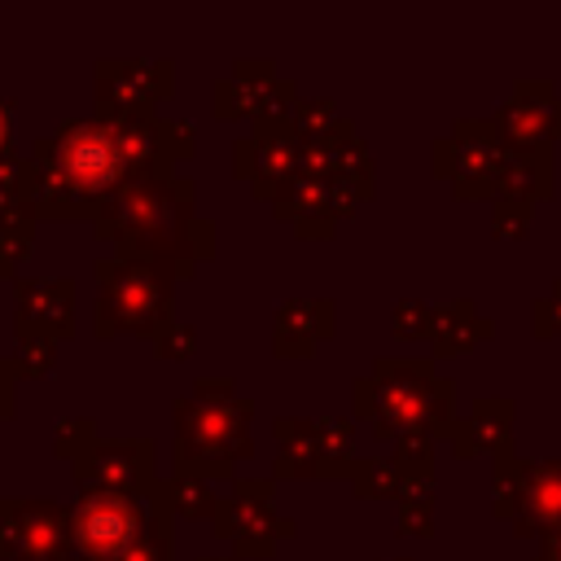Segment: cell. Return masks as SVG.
I'll return each mask as SVG.
<instances>
[{
  "label": "cell",
  "mask_w": 561,
  "mask_h": 561,
  "mask_svg": "<svg viewBox=\"0 0 561 561\" xmlns=\"http://www.w3.org/2000/svg\"><path fill=\"white\" fill-rule=\"evenodd\" d=\"M162 123L153 127L145 114L105 110L92 123H66L35 149V206L57 215H79L83 202L123 184V175L140 171L158 149Z\"/></svg>",
  "instance_id": "1"
},
{
  "label": "cell",
  "mask_w": 561,
  "mask_h": 561,
  "mask_svg": "<svg viewBox=\"0 0 561 561\" xmlns=\"http://www.w3.org/2000/svg\"><path fill=\"white\" fill-rule=\"evenodd\" d=\"M162 522L145 508L140 495L127 491H79L70 508L75 561H131L149 539H158Z\"/></svg>",
  "instance_id": "2"
},
{
  "label": "cell",
  "mask_w": 561,
  "mask_h": 561,
  "mask_svg": "<svg viewBox=\"0 0 561 561\" xmlns=\"http://www.w3.org/2000/svg\"><path fill=\"white\" fill-rule=\"evenodd\" d=\"M359 412L373 416V430L377 434H416L421 421L434 412V403L447 408V381H434L430 377V364L421 359H381L377 364V377L373 381H359V394H355ZM425 434V430H421Z\"/></svg>",
  "instance_id": "3"
},
{
  "label": "cell",
  "mask_w": 561,
  "mask_h": 561,
  "mask_svg": "<svg viewBox=\"0 0 561 561\" xmlns=\"http://www.w3.org/2000/svg\"><path fill=\"white\" fill-rule=\"evenodd\" d=\"M245 416L250 403L232 399L224 381H202L197 399L180 403V460L202 456V469H228V460L250 451Z\"/></svg>",
  "instance_id": "4"
},
{
  "label": "cell",
  "mask_w": 561,
  "mask_h": 561,
  "mask_svg": "<svg viewBox=\"0 0 561 561\" xmlns=\"http://www.w3.org/2000/svg\"><path fill=\"white\" fill-rule=\"evenodd\" d=\"M96 272H101V333H114V329L149 333L162 324L171 307L167 267L149 259H110Z\"/></svg>",
  "instance_id": "5"
},
{
  "label": "cell",
  "mask_w": 561,
  "mask_h": 561,
  "mask_svg": "<svg viewBox=\"0 0 561 561\" xmlns=\"http://www.w3.org/2000/svg\"><path fill=\"white\" fill-rule=\"evenodd\" d=\"M0 552L9 561H75L70 513L39 500H0Z\"/></svg>",
  "instance_id": "6"
},
{
  "label": "cell",
  "mask_w": 561,
  "mask_h": 561,
  "mask_svg": "<svg viewBox=\"0 0 561 561\" xmlns=\"http://www.w3.org/2000/svg\"><path fill=\"white\" fill-rule=\"evenodd\" d=\"M149 443H101V447H83L75 456L79 465V482L83 491H127L140 495L153 482V460H149Z\"/></svg>",
  "instance_id": "7"
},
{
  "label": "cell",
  "mask_w": 561,
  "mask_h": 561,
  "mask_svg": "<svg viewBox=\"0 0 561 561\" xmlns=\"http://www.w3.org/2000/svg\"><path fill=\"white\" fill-rule=\"evenodd\" d=\"M171 92V66L167 61H127V66H110L101 61V96L105 110H123V114H140L149 101Z\"/></svg>",
  "instance_id": "8"
},
{
  "label": "cell",
  "mask_w": 561,
  "mask_h": 561,
  "mask_svg": "<svg viewBox=\"0 0 561 561\" xmlns=\"http://www.w3.org/2000/svg\"><path fill=\"white\" fill-rule=\"evenodd\" d=\"M513 491H517L513 517L522 522V530H530V526L561 530V465H526V469H517Z\"/></svg>",
  "instance_id": "9"
},
{
  "label": "cell",
  "mask_w": 561,
  "mask_h": 561,
  "mask_svg": "<svg viewBox=\"0 0 561 561\" xmlns=\"http://www.w3.org/2000/svg\"><path fill=\"white\" fill-rule=\"evenodd\" d=\"M18 316H22L26 333L53 337V324H57V333H70V285L66 280H26L18 289Z\"/></svg>",
  "instance_id": "10"
},
{
  "label": "cell",
  "mask_w": 561,
  "mask_h": 561,
  "mask_svg": "<svg viewBox=\"0 0 561 561\" xmlns=\"http://www.w3.org/2000/svg\"><path fill=\"white\" fill-rule=\"evenodd\" d=\"M267 504H272V486L267 482H237V491L224 500V508H219V535H232L237 539V548L245 552L250 548V530H259V539L263 543H272L263 530L272 526L267 522Z\"/></svg>",
  "instance_id": "11"
},
{
  "label": "cell",
  "mask_w": 561,
  "mask_h": 561,
  "mask_svg": "<svg viewBox=\"0 0 561 561\" xmlns=\"http://www.w3.org/2000/svg\"><path fill=\"white\" fill-rule=\"evenodd\" d=\"M513 408L508 403H500V399H486V403H478V412L460 425V434H473L478 430V438L473 443H465L460 447V456H469L473 447H482V451H504L508 447V430H513Z\"/></svg>",
  "instance_id": "12"
},
{
  "label": "cell",
  "mask_w": 561,
  "mask_h": 561,
  "mask_svg": "<svg viewBox=\"0 0 561 561\" xmlns=\"http://www.w3.org/2000/svg\"><path fill=\"white\" fill-rule=\"evenodd\" d=\"M434 342H438V355H451V351H460V346H469L473 342V333L478 337H486L491 333V324H482L478 320V311L469 307V302H456V307H443V311H434Z\"/></svg>",
  "instance_id": "13"
},
{
  "label": "cell",
  "mask_w": 561,
  "mask_h": 561,
  "mask_svg": "<svg viewBox=\"0 0 561 561\" xmlns=\"http://www.w3.org/2000/svg\"><path fill=\"white\" fill-rule=\"evenodd\" d=\"M267 66H241V75L232 79V88H219V114H237L245 105H267Z\"/></svg>",
  "instance_id": "14"
},
{
  "label": "cell",
  "mask_w": 561,
  "mask_h": 561,
  "mask_svg": "<svg viewBox=\"0 0 561 561\" xmlns=\"http://www.w3.org/2000/svg\"><path fill=\"white\" fill-rule=\"evenodd\" d=\"M311 311H320V302H285V307H280V324H276V333L298 329V355H311V342L324 337V333L333 329V311L320 316V320H311Z\"/></svg>",
  "instance_id": "15"
},
{
  "label": "cell",
  "mask_w": 561,
  "mask_h": 561,
  "mask_svg": "<svg viewBox=\"0 0 561 561\" xmlns=\"http://www.w3.org/2000/svg\"><path fill=\"white\" fill-rule=\"evenodd\" d=\"M48 364H53V337L26 333V342H22V351H18V368H22L26 377H39Z\"/></svg>",
  "instance_id": "16"
},
{
  "label": "cell",
  "mask_w": 561,
  "mask_h": 561,
  "mask_svg": "<svg viewBox=\"0 0 561 561\" xmlns=\"http://www.w3.org/2000/svg\"><path fill=\"white\" fill-rule=\"evenodd\" d=\"M399 469L403 465H359V495H390V491H399L403 482H399Z\"/></svg>",
  "instance_id": "17"
},
{
  "label": "cell",
  "mask_w": 561,
  "mask_h": 561,
  "mask_svg": "<svg viewBox=\"0 0 561 561\" xmlns=\"http://www.w3.org/2000/svg\"><path fill=\"white\" fill-rule=\"evenodd\" d=\"M158 346H162V355H184V346H193V333H188V329L158 333Z\"/></svg>",
  "instance_id": "18"
},
{
  "label": "cell",
  "mask_w": 561,
  "mask_h": 561,
  "mask_svg": "<svg viewBox=\"0 0 561 561\" xmlns=\"http://www.w3.org/2000/svg\"><path fill=\"white\" fill-rule=\"evenodd\" d=\"M9 386H13V381H9V368L0 364V416L9 412Z\"/></svg>",
  "instance_id": "19"
},
{
  "label": "cell",
  "mask_w": 561,
  "mask_h": 561,
  "mask_svg": "<svg viewBox=\"0 0 561 561\" xmlns=\"http://www.w3.org/2000/svg\"><path fill=\"white\" fill-rule=\"evenodd\" d=\"M4 136H9V105L0 101V149H4Z\"/></svg>",
  "instance_id": "20"
}]
</instances>
